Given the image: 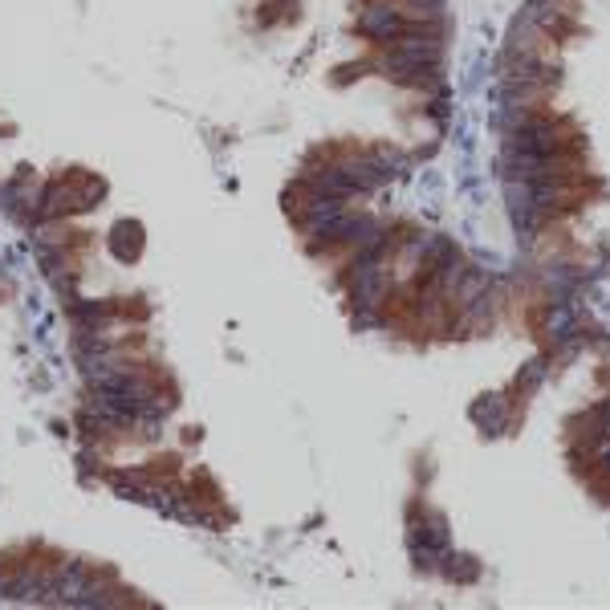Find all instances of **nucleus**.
<instances>
[{
    "instance_id": "1",
    "label": "nucleus",
    "mask_w": 610,
    "mask_h": 610,
    "mask_svg": "<svg viewBox=\"0 0 610 610\" xmlns=\"http://www.w3.org/2000/svg\"><path fill=\"white\" fill-rule=\"evenodd\" d=\"M444 574L452 578V582H476L480 578V566H476V558H468V554H452L448 558V566H444Z\"/></svg>"
}]
</instances>
